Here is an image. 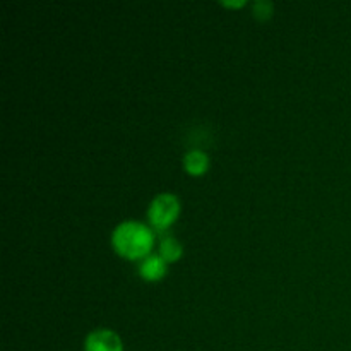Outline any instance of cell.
Here are the masks:
<instances>
[{"label":"cell","mask_w":351,"mask_h":351,"mask_svg":"<svg viewBox=\"0 0 351 351\" xmlns=\"http://www.w3.org/2000/svg\"><path fill=\"white\" fill-rule=\"evenodd\" d=\"M154 242H156V232L146 223L127 219L119 223L110 237L113 250L120 257L127 261H143L149 254H153Z\"/></svg>","instance_id":"1"},{"label":"cell","mask_w":351,"mask_h":351,"mask_svg":"<svg viewBox=\"0 0 351 351\" xmlns=\"http://www.w3.org/2000/svg\"><path fill=\"white\" fill-rule=\"evenodd\" d=\"M180 199L175 194H171V192H163V194H158L149 202V208H147V221H149V226L154 232L165 233L177 221L178 216H180Z\"/></svg>","instance_id":"2"},{"label":"cell","mask_w":351,"mask_h":351,"mask_svg":"<svg viewBox=\"0 0 351 351\" xmlns=\"http://www.w3.org/2000/svg\"><path fill=\"white\" fill-rule=\"evenodd\" d=\"M84 351H123V341L112 329L99 328L86 336Z\"/></svg>","instance_id":"3"},{"label":"cell","mask_w":351,"mask_h":351,"mask_svg":"<svg viewBox=\"0 0 351 351\" xmlns=\"http://www.w3.org/2000/svg\"><path fill=\"white\" fill-rule=\"evenodd\" d=\"M168 266H170V264H168L160 254H149V256L144 257L143 261H139L137 273H139V276L143 278L144 281L156 283V281H161L167 276Z\"/></svg>","instance_id":"4"},{"label":"cell","mask_w":351,"mask_h":351,"mask_svg":"<svg viewBox=\"0 0 351 351\" xmlns=\"http://www.w3.org/2000/svg\"><path fill=\"white\" fill-rule=\"evenodd\" d=\"M209 165H211V160L204 151L191 149L185 153L184 168L191 177H202L209 170Z\"/></svg>","instance_id":"5"},{"label":"cell","mask_w":351,"mask_h":351,"mask_svg":"<svg viewBox=\"0 0 351 351\" xmlns=\"http://www.w3.org/2000/svg\"><path fill=\"white\" fill-rule=\"evenodd\" d=\"M158 254H160L168 264H175L184 257V245H182L175 237L167 235L165 239H161L160 247H158Z\"/></svg>","instance_id":"6"},{"label":"cell","mask_w":351,"mask_h":351,"mask_svg":"<svg viewBox=\"0 0 351 351\" xmlns=\"http://www.w3.org/2000/svg\"><path fill=\"white\" fill-rule=\"evenodd\" d=\"M252 12L254 16H256V19L259 21L271 19L274 12L273 2H269V0H257V2H254L252 5Z\"/></svg>","instance_id":"7"},{"label":"cell","mask_w":351,"mask_h":351,"mask_svg":"<svg viewBox=\"0 0 351 351\" xmlns=\"http://www.w3.org/2000/svg\"><path fill=\"white\" fill-rule=\"evenodd\" d=\"M245 0H240V2H221V5L225 7H232V9H239V7L245 5Z\"/></svg>","instance_id":"8"}]
</instances>
